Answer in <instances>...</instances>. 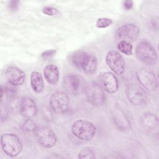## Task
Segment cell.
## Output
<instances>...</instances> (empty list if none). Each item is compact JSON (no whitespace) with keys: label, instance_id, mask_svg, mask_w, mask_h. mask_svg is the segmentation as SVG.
I'll list each match as a JSON object with an SVG mask.
<instances>
[{"label":"cell","instance_id":"cell-24","mask_svg":"<svg viewBox=\"0 0 159 159\" xmlns=\"http://www.w3.org/2000/svg\"><path fill=\"white\" fill-rule=\"evenodd\" d=\"M43 12L48 16H53L54 14H55L58 11L52 7H45L43 10H42Z\"/></svg>","mask_w":159,"mask_h":159},{"label":"cell","instance_id":"cell-20","mask_svg":"<svg viewBox=\"0 0 159 159\" xmlns=\"http://www.w3.org/2000/svg\"><path fill=\"white\" fill-rule=\"evenodd\" d=\"M118 50L126 55H131L133 52V47L131 43L120 40L117 44Z\"/></svg>","mask_w":159,"mask_h":159},{"label":"cell","instance_id":"cell-3","mask_svg":"<svg viewBox=\"0 0 159 159\" xmlns=\"http://www.w3.org/2000/svg\"><path fill=\"white\" fill-rule=\"evenodd\" d=\"M1 146L3 152L11 157L18 156L22 151L23 146L20 139L15 134L6 133L1 136Z\"/></svg>","mask_w":159,"mask_h":159},{"label":"cell","instance_id":"cell-27","mask_svg":"<svg viewBox=\"0 0 159 159\" xmlns=\"http://www.w3.org/2000/svg\"><path fill=\"white\" fill-rule=\"evenodd\" d=\"M18 1H11L9 4V7L12 10H16L18 6Z\"/></svg>","mask_w":159,"mask_h":159},{"label":"cell","instance_id":"cell-8","mask_svg":"<svg viewBox=\"0 0 159 159\" xmlns=\"http://www.w3.org/2000/svg\"><path fill=\"white\" fill-rule=\"evenodd\" d=\"M126 95L129 101L136 106H143L148 101L147 91L136 84H130L127 86Z\"/></svg>","mask_w":159,"mask_h":159},{"label":"cell","instance_id":"cell-6","mask_svg":"<svg viewBox=\"0 0 159 159\" xmlns=\"http://www.w3.org/2000/svg\"><path fill=\"white\" fill-rule=\"evenodd\" d=\"M84 93L88 101L94 106H101L106 101V95L101 86L96 82L86 83Z\"/></svg>","mask_w":159,"mask_h":159},{"label":"cell","instance_id":"cell-19","mask_svg":"<svg viewBox=\"0 0 159 159\" xmlns=\"http://www.w3.org/2000/svg\"><path fill=\"white\" fill-rule=\"evenodd\" d=\"M30 86L33 91L37 93L42 91L44 87V82L40 73L34 71L30 74Z\"/></svg>","mask_w":159,"mask_h":159},{"label":"cell","instance_id":"cell-5","mask_svg":"<svg viewBox=\"0 0 159 159\" xmlns=\"http://www.w3.org/2000/svg\"><path fill=\"white\" fill-rule=\"evenodd\" d=\"M137 78L139 83L146 91L152 94L158 92V81L152 71L142 68L137 71Z\"/></svg>","mask_w":159,"mask_h":159},{"label":"cell","instance_id":"cell-13","mask_svg":"<svg viewBox=\"0 0 159 159\" xmlns=\"http://www.w3.org/2000/svg\"><path fill=\"white\" fill-rule=\"evenodd\" d=\"M101 88L107 93H116L119 89V82L117 77L111 72L101 73L98 76Z\"/></svg>","mask_w":159,"mask_h":159},{"label":"cell","instance_id":"cell-18","mask_svg":"<svg viewBox=\"0 0 159 159\" xmlns=\"http://www.w3.org/2000/svg\"><path fill=\"white\" fill-rule=\"evenodd\" d=\"M43 75L46 81L50 84H55L59 80V70L55 65H48L43 69Z\"/></svg>","mask_w":159,"mask_h":159},{"label":"cell","instance_id":"cell-1","mask_svg":"<svg viewBox=\"0 0 159 159\" xmlns=\"http://www.w3.org/2000/svg\"><path fill=\"white\" fill-rule=\"evenodd\" d=\"M73 64L78 69L88 75L94 73L98 67V59L96 57L84 52H77L71 57Z\"/></svg>","mask_w":159,"mask_h":159},{"label":"cell","instance_id":"cell-21","mask_svg":"<svg viewBox=\"0 0 159 159\" xmlns=\"http://www.w3.org/2000/svg\"><path fill=\"white\" fill-rule=\"evenodd\" d=\"M78 158L80 159H93L95 158L94 152L89 147L83 148L78 154Z\"/></svg>","mask_w":159,"mask_h":159},{"label":"cell","instance_id":"cell-4","mask_svg":"<svg viewBox=\"0 0 159 159\" xmlns=\"http://www.w3.org/2000/svg\"><path fill=\"white\" fill-rule=\"evenodd\" d=\"M138 60L147 65H153L157 60V53L153 46L148 41H141L135 48Z\"/></svg>","mask_w":159,"mask_h":159},{"label":"cell","instance_id":"cell-9","mask_svg":"<svg viewBox=\"0 0 159 159\" xmlns=\"http://www.w3.org/2000/svg\"><path fill=\"white\" fill-rule=\"evenodd\" d=\"M38 143L45 148H50L55 146L57 139L55 133L48 127H37L34 132Z\"/></svg>","mask_w":159,"mask_h":159},{"label":"cell","instance_id":"cell-12","mask_svg":"<svg viewBox=\"0 0 159 159\" xmlns=\"http://www.w3.org/2000/svg\"><path fill=\"white\" fill-rule=\"evenodd\" d=\"M140 34L139 28L133 24H127L120 27L117 32L116 36L119 41L123 40L129 43L134 42Z\"/></svg>","mask_w":159,"mask_h":159},{"label":"cell","instance_id":"cell-10","mask_svg":"<svg viewBox=\"0 0 159 159\" xmlns=\"http://www.w3.org/2000/svg\"><path fill=\"white\" fill-rule=\"evenodd\" d=\"M106 63L107 66L117 75H122L125 71V62L122 55L114 50L107 52L106 56Z\"/></svg>","mask_w":159,"mask_h":159},{"label":"cell","instance_id":"cell-22","mask_svg":"<svg viewBox=\"0 0 159 159\" xmlns=\"http://www.w3.org/2000/svg\"><path fill=\"white\" fill-rule=\"evenodd\" d=\"M37 127L35 122L31 119H27L22 124L23 129L27 132H35Z\"/></svg>","mask_w":159,"mask_h":159},{"label":"cell","instance_id":"cell-15","mask_svg":"<svg viewBox=\"0 0 159 159\" xmlns=\"http://www.w3.org/2000/svg\"><path fill=\"white\" fill-rule=\"evenodd\" d=\"M20 112L21 115L26 119H32L37 112L35 102L29 97H24L20 102Z\"/></svg>","mask_w":159,"mask_h":159},{"label":"cell","instance_id":"cell-25","mask_svg":"<svg viewBox=\"0 0 159 159\" xmlns=\"http://www.w3.org/2000/svg\"><path fill=\"white\" fill-rule=\"evenodd\" d=\"M55 50H48L47 51L44 52L42 54V57L43 58H47V57H50L52 55H53L55 53Z\"/></svg>","mask_w":159,"mask_h":159},{"label":"cell","instance_id":"cell-2","mask_svg":"<svg viewBox=\"0 0 159 159\" xmlns=\"http://www.w3.org/2000/svg\"><path fill=\"white\" fill-rule=\"evenodd\" d=\"M71 129L73 134L83 141L91 140L96 132V128L93 123L83 119H77L74 121Z\"/></svg>","mask_w":159,"mask_h":159},{"label":"cell","instance_id":"cell-11","mask_svg":"<svg viewBox=\"0 0 159 159\" xmlns=\"http://www.w3.org/2000/svg\"><path fill=\"white\" fill-rule=\"evenodd\" d=\"M64 84L66 90L73 95H78L84 91L86 84L84 79L76 74L67 75L64 80Z\"/></svg>","mask_w":159,"mask_h":159},{"label":"cell","instance_id":"cell-26","mask_svg":"<svg viewBox=\"0 0 159 159\" xmlns=\"http://www.w3.org/2000/svg\"><path fill=\"white\" fill-rule=\"evenodd\" d=\"M133 6L132 1H125L124 2V7L126 10H130Z\"/></svg>","mask_w":159,"mask_h":159},{"label":"cell","instance_id":"cell-7","mask_svg":"<svg viewBox=\"0 0 159 159\" xmlns=\"http://www.w3.org/2000/svg\"><path fill=\"white\" fill-rule=\"evenodd\" d=\"M49 103L52 110L55 113L63 114L68 110L69 98L65 92L56 91L52 94Z\"/></svg>","mask_w":159,"mask_h":159},{"label":"cell","instance_id":"cell-17","mask_svg":"<svg viewBox=\"0 0 159 159\" xmlns=\"http://www.w3.org/2000/svg\"><path fill=\"white\" fill-rule=\"evenodd\" d=\"M112 116L115 125L119 130H127L130 129V121L122 110L116 109L114 110Z\"/></svg>","mask_w":159,"mask_h":159},{"label":"cell","instance_id":"cell-23","mask_svg":"<svg viewBox=\"0 0 159 159\" xmlns=\"http://www.w3.org/2000/svg\"><path fill=\"white\" fill-rule=\"evenodd\" d=\"M112 24V20L109 18H99L97 20L96 25L98 28L102 29L110 26Z\"/></svg>","mask_w":159,"mask_h":159},{"label":"cell","instance_id":"cell-14","mask_svg":"<svg viewBox=\"0 0 159 159\" xmlns=\"http://www.w3.org/2000/svg\"><path fill=\"white\" fill-rule=\"evenodd\" d=\"M5 75L8 82L13 86H20L25 81V73L16 66H9L6 70Z\"/></svg>","mask_w":159,"mask_h":159},{"label":"cell","instance_id":"cell-16","mask_svg":"<svg viewBox=\"0 0 159 159\" xmlns=\"http://www.w3.org/2000/svg\"><path fill=\"white\" fill-rule=\"evenodd\" d=\"M140 124L144 130L148 134H155L158 132V119L152 113H145L140 119Z\"/></svg>","mask_w":159,"mask_h":159}]
</instances>
